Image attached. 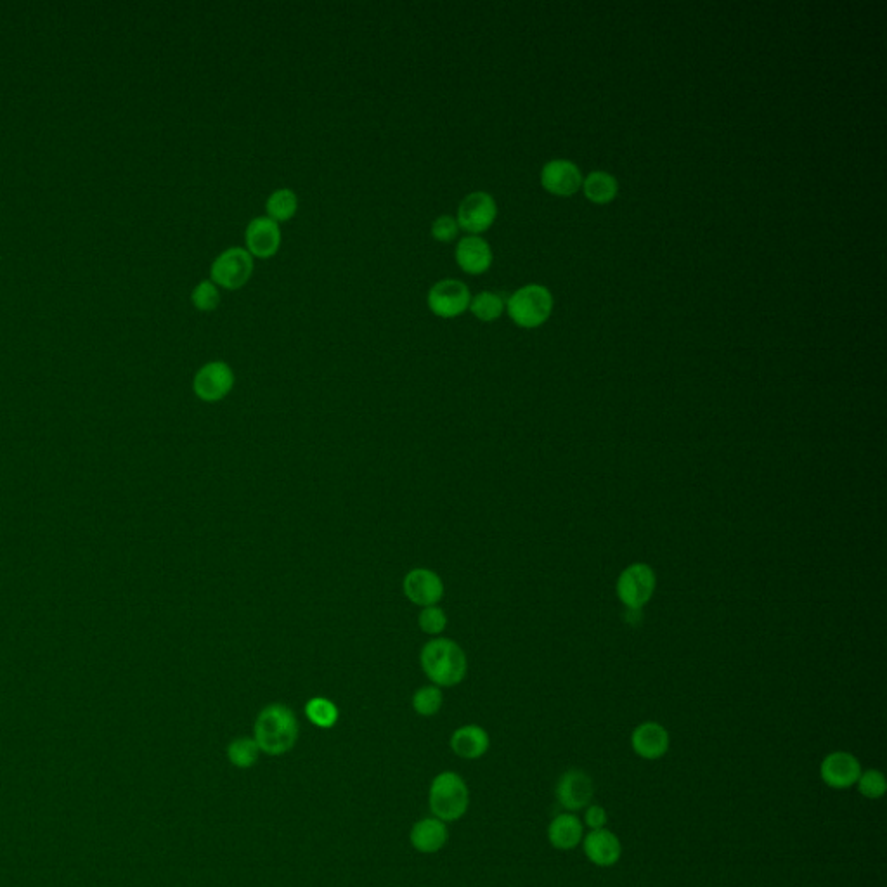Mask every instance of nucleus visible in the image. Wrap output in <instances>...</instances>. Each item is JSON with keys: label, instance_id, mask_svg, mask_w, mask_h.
I'll return each instance as SVG.
<instances>
[{"label": "nucleus", "instance_id": "obj_1", "mask_svg": "<svg viewBox=\"0 0 887 887\" xmlns=\"http://www.w3.org/2000/svg\"><path fill=\"white\" fill-rule=\"evenodd\" d=\"M253 740L269 756L292 751L298 740L297 716L290 707L271 704L260 711L253 728Z\"/></svg>", "mask_w": 887, "mask_h": 887}, {"label": "nucleus", "instance_id": "obj_2", "mask_svg": "<svg viewBox=\"0 0 887 887\" xmlns=\"http://www.w3.org/2000/svg\"><path fill=\"white\" fill-rule=\"evenodd\" d=\"M421 667L437 687H454L467 676V655L456 641L437 638L421 650Z\"/></svg>", "mask_w": 887, "mask_h": 887}, {"label": "nucleus", "instance_id": "obj_3", "mask_svg": "<svg viewBox=\"0 0 887 887\" xmlns=\"http://www.w3.org/2000/svg\"><path fill=\"white\" fill-rule=\"evenodd\" d=\"M428 804L432 815L442 822L460 820L467 813L470 804V792L465 780L454 771L439 773L430 785Z\"/></svg>", "mask_w": 887, "mask_h": 887}, {"label": "nucleus", "instance_id": "obj_4", "mask_svg": "<svg viewBox=\"0 0 887 887\" xmlns=\"http://www.w3.org/2000/svg\"><path fill=\"white\" fill-rule=\"evenodd\" d=\"M506 311L513 323L520 328H538L550 319L553 312V295L546 286H522L508 298Z\"/></svg>", "mask_w": 887, "mask_h": 887}, {"label": "nucleus", "instance_id": "obj_5", "mask_svg": "<svg viewBox=\"0 0 887 887\" xmlns=\"http://www.w3.org/2000/svg\"><path fill=\"white\" fill-rule=\"evenodd\" d=\"M253 274V257L247 248H227L214 260L210 278L215 285L226 290H240L247 285Z\"/></svg>", "mask_w": 887, "mask_h": 887}, {"label": "nucleus", "instance_id": "obj_6", "mask_svg": "<svg viewBox=\"0 0 887 887\" xmlns=\"http://www.w3.org/2000/svg\"><path fill=\"white\" fill-rule=\"evenodd\" d=\"M470 300V288L458 279H441L428 290V307L437 318H458L470 307Z\"/></svg>", "mask_w": 887, "mask_h": 887}, {"label": "nucleus", "instance_id": "obj_7", "mask_svg": "<svg viewBox=\"0 0 887 887\" xmlns=\"http://www.w3.org/2000/svg\"><path fill=\"white\" fill-rule=\"evenodd\" d=\"M498 217V205L493 196L486 191H473L461 200L458 207V226L465 229L470 236L486 233Z\"/></svg>", "mask_w": 887, "mask_h": 887}, {"label": "nucleus", "instance_id": "obj_8", "mask_svg": "<svg viewBox=\"0 0 887 887\" xmlns=\"http://www.w3.org/2000/svg\"><path fill=\"white\" fill-rule=\"evenodd\" d=\"M654 590V570L645 564L629 565L617 583V595L631 610H640L652 598Z\"/></svg>", "mask_w": 887, "mask_h": 887}, {"label": "nucleus", "instance_id": "obj_9", "mask_svg": "<svg viewBox=\"0 0 887 887\" xmlns=\"http://www.w3.org/2000/svg\"><path fill=\"white\" fill-rule=\"evenodd\" d=\"M555 796L562 808L569 813L583 811L595 796L593 778L584 770H567L558 778Z\"/></svg>", "mask_w": 887, "mask_h": 887}, {"label": "nucleus", "instance_id": "obj_10", "mask_svg": "<svg viewBox=\"0 0 887 887\" xmlns=\"http://www.w3.org/2000/svg\"><path fill=\"white\" fill-rule=\"evenodd\" d=\"M862 771L860 759L846 751L830 752L820 764V778L832 790L855 787Z\"/></svg>", "mask_w": 887, "mask_h": 887}, {"label": "nucleus", "instance_id": "obj_11", "mask_svg": "<svg viewBox=\"0 0 887 887\" xmlns=\"http://www.w3.org/2000/svg\"><path fill=\"white\" fill-rule=\"evenodd\" d=\"M234 387V373L224 361H212L198 370L193 389L201 401L217 402L224 399Z\"/></svg>", "mask_w": 887, "mask_h": 887}, {"label": "nucleus", "instance_id": "obj_12", "mask_svg": "<svg viewBox=\"0 0 887 887\" xmlns=\"http://www.w3.org/2000/svg\"><path fill=\"white\" fill-rule=\"evenodd\" d=\"M541 186L551 195L567 198L583 188V174L574 162L551 160L541 170Z\"/></svg>", "mask_w": 887, "mask_h": 887}, {"label": "nucleus", "instance_id": "obj_13", "mask_svg": "<svg viewBox=\"0 0 887 887\" xmlns=\"http://www.w3.org/2000/svg\"><path fill=\"white\" fill-rule=\"evenodd\" d=\"M581 846H583L586 858L596 867H614L621 860V839L612 830L607 829V827L586 832Z\"/></svg>", "mask_w": 887, "mask_h": 887}, {"label": "nucleus", "instance_id": "obj_14", "mask_svg": "<svg viewBox=\"0 0 887 887\" xmlns=\"http://www.w3.org/2000/svg\"><path fill=\"white\" fill-rule=\"evenodd\" d=\"M247 250L252 257L257 259H269L276 255L281 245V229L276 221L269 217H257L252 219L245 233Z\"/></svg>", "mask_w": 887, "mask_h": 887}, {"label": "nucleus", "instance_id": "obj_15", "mask_svg": "<svg viewBox=\"0 0 887 887\" xmlns=\"http://www.w3.org/2000/svg\"><path fill=\"white\" fill-rule=\"evenodd\" d=\"M404 593L420 607H432L441 602L444 584L441 577L428 569H415L404 577Z\"/></svg>", "mask_w": 887, "mask_h": 887}, {"label": "nucleus", "instance_id": "obj_16", "mask_svg": "<svg viewBox=\"0 0 887 887\" xmlns=\"http://www.w3.org/2000/svg\"><path fill=\"white\" fill-rule=\"evenodd\" d=\"M669 744H671V740H669L666 728L655 721L641 723L631 735V747H633L636 756L647 759V761H655V759L666 756Z\"/></svg>", "mask_w": 887, "mask_h": 887}, {"label": "nucleus", "instance_id": "obj_17", "mask_svg": "<svg viewBox=\"0 0 887 887\" xmlns=\"http://www.w3.org/2000/svg\"><path fill=\"white\" fill-rule=\"evenodd\" d=\"M584 834H586V830H584L583 820L576 813H569V811L555 816L548 825V841L558 851H574L579 848L583 842Z\"/></svg>", "mask_w": 887, "mask_h": 887}, {"label": "nucleus", "instance_id": "obj_18", "mask_svg": "<svg viewBox=\"0 0 887 887\" xmlns=\"http://www.w3.org/2000/svg\"><path fill=\"white\" fill-rule=\"evenodd\" d=\"M454 257L461 271L467 274H482L493 264L491 245L480 236H465L460 240Z\"/></svg>", "mask_w": 887, "mask_h": 887}, {"label": "nucleus", "instance_id": "obj_19", "mask_svg": "<svg viewBox=\"0 0 887 887\" xmlns=\"http://www.w3.org/2000/svg\"><path fill=\"white\" fill-rule=\"evenodd\" d=\"M447 839H449V832H447L446 823L435 816L416 822L409 834V841L413 844V848L425 855L441 851L446 846Z\"/></svg>", "mask_w": 887, "mask_h": 887}, {"label": "nucleus", "instance_id": "obj_20", "mask_svg": "<svg viewBox=\"0 0 887 887\" xmlns=\"http://www.w3.org/2000/svg\"><path fill=\"white\" fill-rule=\"evenodd\" d=\"M489 735L477 725L461 726L451 737V749L463 759H479L489 751Z\"/></svg>", "mask_w": 887, "mask_h": 887}, {"label": "nucleus", "instance_id": "obj_21", "mask_svg": "<svg viewBox=\"0 0 887 887\" xmlns=\"http://www.w3.org/2000/svg\"><path fill=\"white\" fill-rule=\"evenodd\" d=\"M584 196L595 203V205H607L610 201L616 200L619 184L614 175L609 172H591L586 179H583Z\"/></svg>", "mask_w": 887, "mask_h": 887}, {"label": "nucleus", "instance_id": "obj_22", "mask_svg": "<svg viewBox=\"0 0 887 887\" xmlns=\"http://www.w3.org/2000/svg\"><path fill=\"white\" fill-rule=\"evenodd\" d=\"M267 217L272 221L286 222L295 217L298 210V198L292 189H276L266 203Z\"/></svg>", "mask_w": 887, "mask_h": 887}, {"label": "nucleus", "instance_id": "obj_23", "mask_svg": "<svg viewBox=\"0 0 887 887\" xmlns=\"http://www.w3.org/2000/svg\"><path fill=\"white\" fill-rule=\"evenodd\" d=\"M505 300L501 295L494 292H480L479 295H475V297L470 300V311H472L473 316L475 318L480 319V321H484V323H491V321H496V319L501 318V314L505 311Z\"/></svg>", "mask_w": 887, "mask_h": 887}, {"label": "nucleus", "instance_id": "obj_24", "mask_svg": "<svg viewBox=\"0 0 887 887\" xmlns=\"http://www.w3.org/2000/svg\"><path fill=\"white\" fill-rule=\"evenodd\" d=\"M305 716L309 718L312 725L328 730V728L337 725L340 713H338V707L331 700L324 699V697H314L305 704Z\"/></svg>", "mask_w": 887, "mask_h": 887}, {"label": "nucleus", "instance_id": "obj_25", "mask_svg": "<svg viewBox=\"0 0 887 887\" xmlns=\"http://www.w3.org/2000/svg\"><path fill=\"white\" fill-rule=\"evenodd\" d=\"M259 745L253 739H236L227 747V758L229 761L241 770L252 768L253 764L259 759Z\"/></svg>", "mask_w": 887, "mask_h": 887}, {"label": "nucleus", "instance_id": "obj_26", "mask_svg": "<svg viewBox=\"0 0 887 887\" xmlns=\"http://www.w3.org/2000/svg\"><path fill=\"white\" fill-rule=\"evenodd\" d=\"M856 789L867 799H872V801L881 799L887 790L886 777H884V773L881 770L862 771L860 777H858V782H856Z\"/></svg>", "mask_w": 887, "mask_h": 887}, {"label": "nucleus", "instance_id": "obj_27", "mask_svg": "<svg viewBox=\"0 0 887 887\" xmlns=\"http://www.w3.org/2000/svg\"><path fill=\"white\" fill-rule=\"evenodd\" d=\"M413 707L416 713L430 718L439 713L442 707V692L437 687H423L413 695Z\"/></svg>", "mask_w": 887, "mask_h": 887}, {"label": "nucleus", "instance_id": "obj_28", "mask_svg": "<svg viewBox=\"0 0 887 887\" xmlns=\"http://www.w3.org/2000/svg\"><path fill=\"white\" fill-rule=\"evenodd\" d=\"M191 300L198 311H215L221 304V293L214 281H201L191 293Z\"/></svg>", "mask_w": 887, "mask_h": 887}, {"label": "nucleus", "instance_id": "obj_29", "mask_svg": "<svg viewBox=\"0 0 887 887\" xmlns=\"http://www.w3.org/2000/svg\"><path fill=\"white\" fill-rule=\"evenodd\" d=\"M418 622H420L421 631H425L427 635H439L446 629L447 617L444 610L432 605V607H425L421 610Z\"/></svg>", "mask_w": 887, "mask_h": 887}, {"label": "nucleus", "instance_id": "obj_30", "mask_svg": "<svg viewBox=\"0 0 887 887\" xmlns=\"http://www.w3.org/2000/svg\"><path fill=\"white\" fill-rule=\"evenodd\" d=\"M458 231H460V226H458V221H456V217H453V215H441L432 224V236H434L435 240L442 241V243L456 240Z\"/></svg>", "mask_w": 887, "mask_h": 887}, {"label": "nucleus", "instance_id": "obj_31", "mask_svg": "<svg viewBox=\"0 0 887 887\" xmlns=\"http://www.w3.org/2000/svg\"><path fill=\"white\" fill-rule=\"evenodd\" d=\"M583 811L584 815L581 820H583L584 829L588 827L590 830H600L607 827L609 815H607V810L603 808L602 804H588Z\"/></svg>", "mask_w": 887, "mask_h": 887}]
</instances>
